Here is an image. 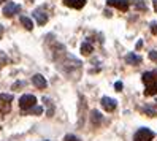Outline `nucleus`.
I'll use <instances>...</instances> for the list:
<instances>
[{
    "instance_id": "obj_1",
    "label": "nucleus",
    "mask_w": 157,
    "mask_h": 141,
    "mask_svg": "<svg viewBox=\"0 0 157 141\" xmlns=\"http://www.w3.org/2000/svg\"><path fill=\"white\" fill-rule=\"evenodd\" d=\"M51 43H52V46H51V59L56 62L59 70L63 74H67L70 79H79L81 68H82L81 60H78L76 57H73L71 54H68L63 44L54 41V40Z\"/></svg>"
},
{
    "instance_id": "obj_2",
    "label": "nucleus",
    "mask_w": 157,
    "mask_h": 141,
    "mask_svg": "<svg viewBox=\"0 0 157 141\" xmlns=\"http://www.w3.org/2000/svg\"><path fill=\"white\" fill-rule=\"evenodd\" d=\"M141 79H143L144 86H146L144 95H147V97L155 95V93H157V70L143 73V78Z\"/></svg>"
},
{
    "instance_id": "obj_3",
    "label": "nucleus",
    "mask_w": 157,
    "mask_h": 141,
    "mask_svg": "<svg viewBox=\"0 0 157 141\" xmlns=\"http://www.w3.org/2000/svg\"><path fill=\"white\" fill-rule=\"evenodd\" d=\"M11 103H13V95L11 93H0V112H2V114L10 112Z\"/></svg>"
},
{
    "instance_id": "obj_4",
    "label": "nucleus",
    "mask_w": 157,
    "mask_h": 141,
    "mask_svg": "<svg viewBox=\"0 0 157 141\" xmlns=\"http://www.w3.org/2000/svg\"><path fill=\"white\" fill-rule=\"evenodd\" d=\"M33 105H36V97H35V95H30V93H25V95H22V97L19 98V108H21L22 111L29 109V108H32Z\"/></svg>"
},
{
    "instance_id": "obj_5",
    "label": "nucleus",
    "mask_w": 157,
    "mask_h": 141,
    "mask_svg": "<svg viewBox=\"0 0 157 141\" xmlns=\"http://www.w3.org/2000/svg\"><path fill=\"white\" fill-rule=\"evenodd\" d=\"M86 120V98L79 95V106H78V127L81 128Z\"/></svg>"
},
{
    "instance_id": "obj_6",
    "label": "nucleus",
    "mask_w": 157,
    "mask_h": 141,
    "mask_svg": "<svg viewBox=\"0 0 157 141\" xmlns=\"http://www.w3.org/2000/svg\"><path fill=\"white\" fill-rule=\"evenodd\" d=\"M154 138V131L149 130V128H140L135 133L133 136V141H151Z\"/></svg>"
},
{
    "instance_id": "obj_7",
    "label": "nucleus",
    "mask_w": 157,
    "mask_h": 141,
    "mask_svg": "<svg viewBox=\"0 0 157 141\" xmlns=\"http://www.w3.org/2000/svg\"><path fill=\"white\" fill-rule=\"evenodd\" d=\"M19 11H21V6L17 5V3H13V2L6 3V5L3 6V14H5L6 17H11V16L17 14Z\"/></svg>"
},
{
    "instance_id": "obj_8",
    "label": "nucleus",
    "mask_w": 157,
    "mask_h": 141,
    "mask_svg": "<svg viewBox=\"0 0 157 141\" xmlns=\"http://www.w3.org/2000/svg\"><path fill=\"white\" fill-rule=\"evenodd\" d=\"M100 103H101V108H103L105 111H108V112L114 111L116 109V105H117V101L113 100V98H109V97H103Z\"/></svg>"
},
{
    "instance_id": "obj_9",
    "label": "nucleus",
    "mask_w": 157,
    "mask_h": 141,
    "mask_svg": "<svg viewBox=\"0 0 157 141\" xmlns=\"http://www.w3.org/2000/svg\"><path fill=\"white\" fill-rule=\"evenodd\" d=\"M108 6H114L121 11H127L128 10V2L127 0H106Z\"/></svg>"
},
{
    "instance_id": "obj_10",
    "label": "nucleus",
    "mask_w": 157,
    "mask_h": 141,
    "mask_svg": "<svg viewBox=\"0 0 157 141\" xmlns=\"http://www.w3.org/2000/svg\"><path fill=\"white\" fill-rule=\"evenodd\" d=\"M32 82H33V86L36 89H46V86H48V82H46V79L41 76V74H33Z\"/></svg>"
},
{
    "instance_id": "obj_11",
    "label": "nucleus",
    "mask_w": 157,
    "mask_h": 141,
    "mask_svg": "<svg viewBox=\"0 0 157 141\" xmlns=\"http://www.w3.org/2000/svg\"><path fill=\"white\" fill-rule=\"evenodd\" d=\"M33 16H35V21L38 22V25H44L49 19V14H46L44 11H40V10L33 11Z\"/></svg>"
},
{
    "instance_id": "obj_12",
    "label": "nucleus",
    "mask_w": 157,
    "mask_h": 141,
    "mask_svg": "<svg viewBox=\"0 0 157 141\" xmlns=\"http://www.w3.org/2000/svg\"><path fill=\"white\" fill-rule=\"evenodd\" d=\"M86 2L87 0H63V5H67L68 8H75V10H81Z\"/></svg>"
},
{
    "instance_id": "obj_13",
    "label": "nucleus",
    "mask_w": 157,
    "mask_h": 141,
    "mask_svg": "<svg viewBox=\"0 0 157 141\" xmlns=\"http://www.w3.org/2000/svg\"><path fill=\"white\" fill-rule=\"evenodd\" d=\"M125 62L128 65H140L141 63V57L138 54H135V52H128L125 55Z\"/></svg>"
},
{
    "instance_id": "obj_14",
    "label": "nucleus",
    "mask_w": 157,
    "mask_h": 141,
    "mask_svg": "<svg viewBox=\"0 0 157 141\" xmlns=\"http://www.w3.org/2000/svg\"><path fill=\"white\" fill-rule=\"evenodd\" d=\"M24 114H33V116H40L41 112H43V108L41 106H38V105H33L32 108H29V109H25V111H22Z\"/></svg>"
},
{
    "instance_id": "obj_15",
    "label": "nucleus",
    "mask_w": 157,
    "mask_h": 141,
    "mask_svg": "<svg viewBox=\"0 0 157 141\" xmlns=\"http://www.w3.org/2000/svg\"><path fill=\"white\" fill-rule=\"evenodd\" d=\"M92 51H94V46H92L89 41H84L81 44V52H82V55H89V54H92Z\"/></svg>"
},
{
    "instance_id": "obj_16",
    "label": "nucleus",
    "mask_w": 157,
    "mask_h": 141,
    "mask_svg": "<svg viewBox=\"0 0 157 141\" xmlns=\"http://www.w3.org/2000/svg\"><path fill=\"white\" fill-rule=\"evenodd\" d=\"M90 114H92V116H90V120H92V124H94L95 127H98V125H100V122H101V114H100L98 111H95V109L92 111Z\"/></svg>"
},
{
    "instance_id": "obj_17",
    "label": "nucleus",
    "mask_w": 157,
    "mask_h": 141,
    "mask_svg": "<svg viewBox=\"0 0 157 141\" xmlns=\"http://www.w3.org/2000/svg\"><path fill=\"white\" fill-rule=\"evenodd\" d=\"M127 2H128V5L132 3V5L136 8V10L146 11V5H144V2H143V0H127Z\"/></svg>"
},
{
    "instance_id": "obj_18",
    "label": "nucleus",
    "mask_w": 157,
    "mask_h": 141,
    "mask_svg": "<svg viewBox=\"0 0 157 141\" xmlns=\"http://www.w3.org/2000/svg\"><path fill=\"white\" fill-rule=\"evenodd\" d=\"M21 24H22V25H24V27H25V29L29 30V32L33 29V24H32V21L29 19V17H25V16H21Z\"/></svg>"
},
{
    "instance_id": "obj_19",
    "label": "nucleus",
    "mask_w": 157,
    "mask_h": 141,
    "mask_svg": "<svg viewBox=\"0 0 157 141\" xmlns=\"http://www.w3.org/2000/svg\"><path fill=\"white\" fill-rule=\"evenodd\" d=\"M43 101H46V105H48V116L51 117V116L54 114V106L49 103V100H48V98H43Z\"/></svg>"
},
{
    "instance_id": "obj_20",
    "label": "nucleus",
    "mask_w": 157,
    "mask_h": 141,
    "mask_svg": "<svg viewBox=\"0 0 157 141\" xmlns=\"http://www.w3.org/2000/svg\"><path fill=\"white\" fill-rule=\"evenodd\" d=\"M144 112H146L147 116H151V117H155V116H157V111L152 109V108H149V106H146V108H144Z\"/></svg>"
},
{
    "instance_id": "obj_21",
    "label": "nucleus",
    "mask_w": 157,
    "mask_h": 141,
    "mask_svg": "<svg viewBox=\"0 0 157 141\" xmlns=\"http://www.w3.org/2000/svg\"><path fill=\"white\" fill-rule=\"evenodd\" d=\"M149 59H151L152 62H157V51H151V52H149Z\"/></svg>"
},
{
    "instance_id": "obj_22",
    "label": "nucleus",
    "mask_w": 157,
    "mask_h": 141,
    "mask_svg": "<svg viewBox=\"0 0 157 141\" xmlns=\"http://www.w3.org/2000/svg\"><path fill=\"white\" fill-rule=\"evenodd\" d=\"M65 141H81V139L76 138L75 135H67V136H65Z\"/></svg>"
},
{
    "instance_id": "obj_23",
    "label": "nucleus",
    "mask_w": 157,
    "mask_h": 141,
    "mask_svg": "<svg viewBox=\"0 0 157 141\" xmlns=\"http://www.w3.org/2000/svg\"><path fill=\"white\" fill-rule=\"evenodd\" d=\"M24 84H25V82H22V81H19V82H16L14 86H13V90H16V89H19V87H22Z\"/></svg>"
},
{
    "instance_id": "obj_24",
    "label": "nucleus",
    "mask_w": 157,
    "mask_h": 141,
    "mask_svg": "<svg viewBox=\"0 0 157 141\" xmlns=\"http://www.w3.org/2000/svg\"><path fill=\"white\" fill-rule=\"evenodd\" d=\"M151 32H152L154 35L157 33V24H155V22H152V24H151Z\"/></svg>"
},
{
    "instance_id": "obj_25",
    "label": "nucleus",
    "mask_w": 157,
    "mask_h": 141,
    "mask_svg": "<svg viewBox=\"0 0 157 141\" xmlns=\"http://www.w3.org/2000/svg\"><path fill=\"white\" fill-rule=\"evenodd\" d=\"M114 87H116V90H122V82L117 81V82L114 84Z\"/></svg>"
},
{
    "instance_id": "obj_26",
    "label": "nucleus",
    "mask_w": 157,
    "mask_h": 141,
    "mask_svg": "<svg viewBox=\"0 0 157 141\" xmlns=\"http://www.w3.org/2000/svg\"><path fill=\"white\" fill-rule=\"evenodd\" d=\"M141 46H143V41L140 40V41H138V43H136V49H140V48H141Z\"/></svg>"
},
{
    "instance_id": "obj_27",
    "label": "nucleus",
    "mask_w": 157,
    "mask_h": 141,
    "mask_svg": "<svg viewBox=\"0 0 157 141\" xmlns=\"http://www.w3.org/2000/svg\"><path fill=\"white\" fill-rule=\"evenodd\" d=\"M152 3H154V11L157 13V0H152Z\"/></svg>"
},
{
    "instance_id": "obj_28",
    "label": "nucleus",
    "mask_w": 157,
    "mask_h": 141,
    "mask_svg": "<svg viewBox=\"0 0 157 141\" xmlns=\"http://www.w3.org/2000/svg\"><path fill=\"white\" fill-rule=\"evenodd\" d=\"M2 33H3V27L0 25V36H2Z\"/></svg>"
},
{
    "instance_id": "obj_29",
    "label": "nucleus",
    "mask_w": 157,
    "mask_h": 141,
    "mask_svg": "<svg viewBox=\"0 0 157 141\" xmlns=\"http://www.w3.org/2000/svg\"><path fill=\"white\" fill-rule=\"evenodd\" d=\"M3 2H6V0H0V3H3Z\"/></svg>"
}]
</instances>
